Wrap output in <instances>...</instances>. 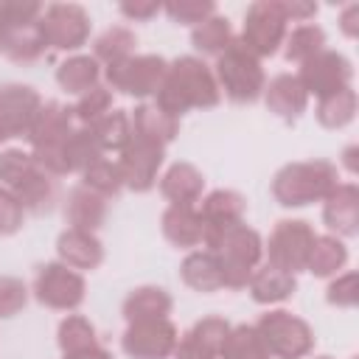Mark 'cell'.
I'll list each match as a JSON object with an SVG mask.
<instances>
[{"label": "cell", "mask_w": 359, "mask_h": 359, "mask_svg": "<svg viewBox=\"0 0 359 359\" xmlns=\"http://www.w3.org/2000/svg\"><path fill=\"white\" fill-rule=\"evenodd\" d=\"M39 34L59 48H76L87 34V17L79 6H50L39 25Z\"/></svg>", "instance_id": "obj_1"}, {"label": "cell", "mask_w": 359, "mask_h": 359, "mask_svg": "<svg viewBox=\"0 0 359 359\" xmlns=\"http://www.w3.org/2000/svg\"><path fill=\"white\" fill-rule=\"evenodd\" d=\"M219 73L222 79L227 81L230 93L236 98H252L258 93V84H261V70L258 65L244 56L241 50H230L222 62H219Z\"/></svg>", "instance_id": "obj_2"}, {"label": "cell", "mask_w": 359, "mask_h": 359, "mask_svg": "<svg viewBox=\"0 0 359 359\" xmlns=\"http://www.w3.org/2000/svg\"><path fill=\"white\" fill-rule=\"evenodd\" d=\"M280 8L278 6H266V3H258L250 8V17H247V39L255 50L261 53H272L275 50V42L280 36Z\"/></svg>", "instance_id": "obj_3"}, {"label": "cell", "mask_w": 359, "mask_h": 359, "mask_svg": "<svg viewBox=\"0 0 359 359\" xmlns=\"http://www.w3.org/2000/svg\"><path fill=\"white\" fill-rule=\"evenodd\" d=\"M39 297L50 306H73L81 297V280L62 266H48L39 278Z\"/></svg>", "instance_id": "obj_4"}, {"label": "cell", "mask_w": 359, "mask_h": 359, "mask_svg": "<svg viewBox=\"0 0 359 359\" xmlns=\"http://www.w3.org/2000/svg\"><path fill=\"white\" fill-rule=\"evenodd\" d=\"M93 79H95V62L93 59H73V62L62 65V70H59V81L70 90H84Z\"/></svg>", "instance_id": "obj_5"}, {"label": "cell", "mask_w": 359, "mask_h": 359, "mask_svg": "<svg viewBox=\"0 0 359 359\" xmlns=\"http://www.w3.org/2000/svg\"><path fill=\"white\" fill-rule=\"evenodd\" d=\"M194 42L202 50H219L227 42V20H205L202 28L194 34Z\"/></svg>", "instance_id": "obj_6"}, {"label": "cell", "mask_w": 359, "mask_h": 359, "mask_svg": "<svg viewBox=\"0 0 359 359\" xmlns=\"http://www.w3.org/2000/svg\"><path fill=\"white\" fill-rule=\"evenodd\" d=\"M323 45V31L320 28H300L289 39V59H300L303 50H317Z\"/></svg>", "instance_id": "obj_7"}, {"label": "cell", "mask_w": 359, "mask_h": 359, "mask_svg": "<svg viewBox=\"0 0 359 359\" xmlns=\"http://www.w3.org/2000/svg\"><path fill=\"white\" fill-rule=\"evenodd\" d=\"M210 8H213V6H199V3L191 6V3H180V6H168V14L177 17V20H191V22H194V20H202Z\"/></svg>", "instance_id": "obj_8"}, {"label": "cell", "mask_w": 359, "mask_h": 359, "mask_svg": "<svg viewBox=\"0 0 359 359\" xmlns=\"http://www.w3.org/2000/svg\"><path fill=\"white\" fill-rule=\"evenodd\" d=\"M0 227L3 230H14L17 227V205L8 194L0 191Z\"/></svg>", "instance_id": "obj_9"}]
</instances>
